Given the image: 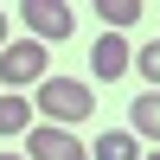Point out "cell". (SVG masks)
<instances>
[{
    "mask_svg": "<svg viewBox=\"0 0 160 160\" xmlns=\"http://www.w3.org/2000/svg\"><path fill=\"white\" fill-rule=\"evenodd\" d=\"M90 109H96V96H90L83 77H45V83H38V96H32V115H45L51 128H77V122H90Z\"/></svg>",
    "mask_w": 160,
    "mask_h": 160,
    "instance_id": "1",
    "label": "cell"
},
{
    "mask_svg": "<svg viewBox=\"0 0 160 160\" xmlns=\"http://www.w3.org/2000/svg\"><path fill=\"white\" fill-rule=\"evenodd\" d=\"M45 64H51V51L38 45V38H13V45H0V83L19 96L26 83H45V77H51Z\"/></svg>",
    "mask_w": 160,
    "mask_h": 160,
    "instance_id": "2",
    "label": "cell"
},
{
    "mask_svg": "<svg viewBox=\"0 0 160 160\" xmlns=\"http://www.w3.org/2000/svg\"><path fill=\"white\" fill-rule=\"evenodd\" d=\"M19 19H26V38H38V45H64V38L77 32V13L64 7V0H26Z\"/></svg>",
    "mask_w": 160,
    "mask_h": 160,
    "instance_id": "3",
    "label": "cell"
},
{
    "mask_svg": "<svg viewBox=\"0 0 160 160\" xmlns=\"http://www.w3.org/2000/svg\"><path fill=\"white\" fill-rule=\"evenodd\" d=\"M26 160H90V148L71 135V128L32 122V128H26Z\"/></svg>",
    "mask_w": 160,
    "mask_h": 160,
    "instance_id": "4",
    "label": "cell"
},
{
    "mask_svg": "<svg viewBox=\"0 0 160 160\" xmlns=\"http://www.w3.org/2000/svg\"><path fill=\"white\" fill-rule=\"evenodd\" d=\"M128 58H135V45H128L122 32H102L96 45H90V77L115 83V77H128Z\"/></svg>",
    "mask_w": 160,
    "mask_h": 160,
    "instance_id": "5",
    "label": "cell"
},
{
    "mask_svg": "<svg viewBox=\"0 0 160 160\" xmlns=\"http://www.w3.org/2000/svg\"><path fill=\"white\" fill-rule=\"evenodd\" d=\"M128 135L135 141H160V90H148V96L128 102Z\"/></svg>",
    "mask_w": 160,
    "mask_h": 160,
    "instance_id": "6",
    "label": "cell"
},
{
    "mask_svg": "<svg viewBox=\"0 0 160 160\" xmlns=\"http://www.w3.org/2000/svg\"><path fill=\"white\" fill-rule=\"evenodd\" d=\"M38 115H32V96H0V141H13V135H26V128H32Z\"/></svg>",
    "mask_w": 160,
    "mask_h": 160,
    "instance_id": "7",
    "label": "cell"
},
{
    "mask_svg": "<svg viewBox=\"0 0 160 160\" xmlns=\"http://www.w3.org/2000/svg\"><path fill=\"white\" fill-rule=\"evenodd\" d=\"M90 154H96V160H141V141L128 135V128H109V135L90 141Z\"/></svg>",
    "mask_w": 160,
    "mask_h": 160,
    "instance_id": "8",
    "label": "cell"
},
{
    "mask_svg": "<svg viewBox=\"0 0 160 160\" xmlns=\"http://www.w3.org/2000/svg\"><path fill=\"white\" fill-rule=\"evenodd\" d=\"M96 13H102L109 32H128V26L141 19V0H96Z\"/></svg>",
    "mask_w": 160,
    "mask_h": 160,
    "instance_id": "9",
    "label": "cell"
},
{
    "mask_svg": "<svg viewBox=\"0 0 160 160\" xmlns=\"http://www.w3.org/2000/svg\"><path fill=\"white\" fill-rule=\"evenodd\" d=\"M128 64H141V77H148V83L160 90V38H148V45H141V51H135Z\"/></svg>",
    "mask_w": 160,
    "mask_h": 160,
    "instance_id": "10",
    "label": "cell"
},
{
    "mask_svg": "<svg viewBox=\"0 0 160 160\" xmlns=\"http://www.w3.org/2000/svg\"><path fill=\"white\" fill-rule=\"evenodd\" d=\"M0 45H7V13H0Z\"/></svg>",
    "mask_w": 160,
    "mask_h": 160,
    "instance_id": "11",
    "label": "cell"
},
{
    "mask_svg": "<svg viewBox=\"0 0 160 160\" xmlns=\"http://www.w3.org/2000/svg\"><path fill=\"white\" fill-rule=\"evenodd\" d=\"M0 160H26V154H0Z\"/></svg>",
    "mask_w": 160,
    "mask_h": 160,
    "instance_id": "12",
    "label": "cell"
},
{
    "mask_svg": "<svg viewBox=\"0 0 160 160\" xmlns=\"http://www.w3.org/2000/svg\"><path fill=\"white\" fill-rule=\"evenodd\" d=\"M141 160H160V154H141Z\"/></svg>",
    "mask_w": 160,
    "mask_h": 160,
    "instance_id": "13",
    "label": "cell"
}]
</instances>
